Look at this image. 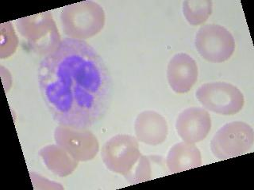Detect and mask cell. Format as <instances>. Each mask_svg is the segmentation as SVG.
Segmentation results:
<instances>
[{"label": "cell", "mask_w": 254, "mask_h": 190, "mask_svg": "<svg viewBox=\"0 0 254 190\" xmlns=\"http://www.w3.org/2000/svg\"><path fill=\"white\" fill-rule=\"evenodd\" d=\"M40 94L59 125L89 129L111 105L113 83L101 55L85 41L66 38L38 69Z\"/></svg>", "instance_id": "1"}, {"label": "cell", "mask_w": 254, "mask_h": 190, "mask_svg": "<svg viewBox=\"0 0 254 190\" xmlns=\"http://www.w3.org/2000/svg\"><path fill=\"white\" fill-rule=\"evenodd\" d=\"M105 19L103 7L93 1L65 6L60 15L64 33L68 38L82 41L100 33L105 25Z\"/></svg>", "instance_id": "2"}, {"label": "cell", "mask_w": 254, "mask_h": 190, "mask_svg": "<svg viewBox=\"0 0 254 190\" xmlns=\"http://www.w3.org/2000/svg\"><path fill=\"white\" fill-rule=\"evenodd\" d=\"M252 127L243 121L227 123L218 129L210 141V150L219 159H229L246 154L254 145Z\"/></svg>", "instance_id": "3"}, {"label": "cell", "mask_w": 254, "mask_h": 190, "mask_svg": "<svg viewBox=\"0 0 254 190\" xmlns=\"http://www.w3.org/2000/svg\"><path fill=\"white\" fill-rule=\"evenodd\" d=\"M198 102L206 110L223 116L239 113L244 106V95L236 86L226 82L202 84L196 91Z\"/></svg>", "instance_id": "4"}, {"label": "cell", "mask_w": 254, "mask_h": 190, "mask_svg": "<svg viewBox=\"0 0 254 190\" xmlns=\"http://www.w3.org/2000/svg\"><path fill=\"white\" fill-rule=\"evenodd\" d=\"M141 154L136 137L118 134L107 141L102 148L101 157L108 170L128 178L133 172Z\"/></svg>", "instance_id": "5"}, {"label": "cell", "mask_w": 254, "mask_h": 190, "mask_svg": "<svg viewBox=\"0 0 254 190\" xmlns=\"http://www.w3.org/2000/svg\"><path fill=\"white\" fill-rule=\"evenodd\" d=\"M17 27L31 49L45 55L54 51L62 42L58 29L49 12L21 18Z\"/></svg>", "instance_id": "6"}, {"label": "cell", "mask_w": 254, "mask_h": 190, "mask_svg": "<svg viewBox=\"0 0 254 190\" xmlns=\"http://www.w3.org/2000/svg\"><path fill=\"white\" fill-rule=\"evenodd\" d=\"M198 54L210 63H220L230 59L235 51V40L227 29L216 24L204 25L195 36Z\"/></svg>", "instance_id": "7"}, {"label": "cell", "mask_w": 254, "mask_h": 190, "mask_svg": "<svg viewBox=\"0 0 254 190\" xmlns=\"http://www.w3.org/2000/svg\"><path fill=\"white\" fill-rule=\"evenodd\" d=\"M58 146L78 162L92 160L99 152L97 138L88 129L59 125L54 132Z\"/></svg>", "instance_id": "8"}, {"label": "cell", "mask_w": 254, "mask_h": 190, "mask_svg": "<svg viewBox=\"0 0 254 190\" xmlns=\"http://www.w3.org/2000/svg\"><path fill=\"white\" fill-rule=\"evenodd\" d=\"M211 129V117L206 109L190 107L182 111L176 121V130L184 142L195 144L203 141Z\"/></svg>", "instance_id": "9"}, {"label": "cell", "mask_w": 254, "mask_h": 190, "mask_svg": "<svg viewBox=\"0 0 254 190\" xmlns=\"http://www.w3.org/2000/svg\"><path fill=\"white\" fill-rule=\"evenodd\" d=\"M198 77V65L190 55L178 53L171 58L167 67V79L175 93L189 92L196 83Z\"/></svg>", "instance_id": "10"}, {"label": "cell", "mask_w": 254, "mask_h": 190, "mask_svg": "<svg viewBox=\"0 0 254 190\" xmlns=\"http://www.w3.org/2000/svg\"><path fill=\"white\" fill-rule=\"evenodd\" d=\"M137 141L149 146H158L166 141L169 125L166 119L156 111H143L134 122Z\"/></svg>", "instance_id": "11"}, {"label": "cell", "mask_w": 254, "mask_h": 190, "mask_svg": "<svg viewBox=\"0 0 254 190\" xmlns=\"http://www.w3.org/2000/svg\"><path fill=\"white\" fill-rule=\"evenodd\" d=\"M200 150L192 143L178 142L169 150L166 166L172 174L182 172L202 166Z\"/></svg>", "instance_id": "12"}, {"label": "cell", "mask_w": 254, "mask_h": 190, "mask_svg": "<svg viewBox=\"0 0 254 190\" xmlns=\"http://www.w3.org/2000/svg\"><path fill=\"white\" fill-rule=\"evenodd\" d=\"M41 152L46 153L51 158L44 157V162L52 172L59 176L69 175L78 166V161L74 159L65 150L60 146H51L44 147Z\"/></svg>", "instance_id": "13"}, {"label": "cell", "mask_w": 254, "mask_h": 190, "mask_svg": "<svg viewBox=\"0 0 254 190\" xmlns=\"http://www.w3.org/2000/svg\"><path fill=\"white\" fill-rule=\"evenodd\" d=\"M183 14L191 26H200L212 14L213 3L210 0H187L183 2Z\"/></svg>", "instance_id": "14"}]
</instances>
